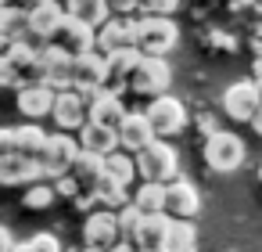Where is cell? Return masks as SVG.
<instances>
[{
	"mask_svg": "<svg viewBox=\"0 0 262 252\" xmlns=\"http://www.w3.org/2000/svg\"><path fill=\"white\" fill-rule=\"evenodd\" d=\"M180 40V29L172 18H158V15H144L133 22V40L129 47L140 54V58H162L176 47Z\"/></svg>",
	"mask_w": 262,
	"mask_h": 252,
	"instance_id": "1",
	"label": "cell"
},
{
	"mask_svg": "<svg viewBox=\"0 0 262 252\" xmlns=\"http://www.w3.org/2000/svg\"><path fill=\"white\" fill-rule=\"evenodd\" d=\"M133 169L144 184H169L180 177V162H176V151L162 141H151L144 151L133 155Z\"/></svg>",
	"mask_w": 262,
	"mask_h": 252,
	"instance_id": "2",
	"label": "cell"
},
{
	"mask_svg": "<svg viewBox=\"0 0 262 252\" xmlns=\"http://www.w3.org/2000/svg\"><path fill=\"white\" fill-rule=\"evenodd\" d=\"M76 155H79L76 133H47V141L36 155V166H40L43 177H65Z\"/></svg>",
	"mask_w": 262,
	"mask_h": 252,
	"instance_id": "3",
	"label": "cell"
},
{
	"mask_svg": "<svg viewBox=\"0 0 262 252\" xmlns=\"http://www.w3.org/2000/svg\"><path fill=\"white\" fill-rule=\"evenodd\" d=\"M169 80H172V69L165 58H140L137 69L129 72V90L140 94V98H162L169 90Z\"/></svg>",
	"mask_w": 262,
	"mask_h": 252,
	"instance_id": "4",
	"label": "cell"
},
{
	"mask_svg": "<svg viewBox=\"0 0 262 252\" xmlns=\"http://www.w3.org/2000/svg\"><path fill=\"white\" fill-rule=\"evenodd\" d=\"M144 119H147L155 137H176L187 126V108H183L180 98L162 94V98H151V108L144 112Z\"/></svg>",
	"mask_w": 262,
	"mask_h": 252,
	"instance_id": "5",
	"label": "cell"
},
{
	"mask_svg": "<svg viewBox=\"0 0 262 252\" xmlns=\"http://www.w3.org/2000/svg\"><path fill=\"white\" fill-rule=\"evenodd\" d=\"M101 80H104V54H97L94 47L69 62V90H76L79 98H90L94 90H101Z\"/></svg>",
	"mask_w": 262,
	"mask_h": 252,
	"instance_id": "6",
	"label": "cell"
},
{
	"mask_svg": "<svg viewBox=\"0 0 262 252\" xmlns=\"http://www.w3.org/2000/svg\"><path fill=\"white\" fill-rule=\"evenodd\" d=\"M201 155H205L208 169H215V173H233V169L244 162V144H241L237 133H208Z\"/></svg>",
	"mask_w": 262,
	"mask_h": 252,
	"instance_id": "7",
	"label": "cell"
},
{
	"mask_svg": "<svg viewBox=\"0 0 262 252\" xmlns=\"http://www.w3.org/2000/svg\"><path fill=\"white\" fill-rule=\"evenodd\" d=\"M201 212V198H198V187L183 177L169 180L165 184V216L169 220H194Z\"/></svg>",
	"mask_w": 262,
	"mask_h": 252,
	"instance_id": "8",
	"label": "cell"
},
{
	"mask_svg": "<svg viewBox=\"0 0 262 252\" xmlns=\"http://www.w3.org/2000/svg\"><path fill=\"white\" fill-rule=\"evenodd\" d=\"M51 119H54L58 133H79V126L86 123V101L76 90H58L54 105H51Z\"/></svg>",
	"mask_w": 262,
	"mask_h": 252,
	"instance_id": "9",
	"label": "cell"
},
{
	"mask_svg": "<svg viewBox=\"0 0 262 252\" xmlns=\"http://www.w3.org/2000/svg\"><path fill=\"white\" fill-rule=\"evenodd\" d=\"M258 105H262V98H258V90H255L251 80L230 83L226 94H223V112H226L233 123H251V115L258 112Z\"/></svg>",
	"mask_w": 262,
	"mask_h": 252,
	"instance_id": "10",
	"label": "cell"
},
{
	"mask_svg": "<svg viewBox=\"0 0 262 252\" xmlns=\"http://www.w3.org/2000/svg\"><path fill=\"white\" fill-rule=\"evenodd\" d=\"M47 133L40 130V123H26V126H11V130H0V151H11V155H26L36 159L43 148Z\"/></svg>",
	"mask_w": 262,
	"mask_h": 252,
	"instance_id": "11",
	"label": "cell"
},
{
	"mask_svg": "<svg viewBox=\"0 0 262 252\" xmlns=\"http://www.w3.org/2000/svg\"><path fill=\"white\" fill-rule=\"evenodd\" d=\"M47 44H54V47H61V51H65L69 58H76V54H86V51L94 47V29L65 15V18L58 22V29H54V36H51Z\"/></svg>",
	"mask_w": 262,
	"mask_h": 252,
	"instance_id": "12",
	"label": "cell"
},
{
	"mask_svg": "<svg viewBox=\"0 0 262 252\" xmlns=\"http://www.w3.org/2000/svg\"><path fill=\"white\" fill-rule=\"evenodd\" d=\"M129 40H133V22H129V18H119V15H108V18L101 22L97 36H94V51L108 58V54L126 51Z\"/></svg>",
	"mask_w": 262,
	"mask_h": 252,
	"instance_id": "13",
	"label": "cell"
},
{
	"mask_svg": "<svg viewBox=\"0 0 262 252\" xmlns=\"http://www.w3.org/2000/svg\"><path fill=\"white\" fill-rule=\"evenodd\" d=\"M115 141H119V151H126V155L144 151V148L155 141V133H151L144 112H129V115H122L119 126H115Z\"/></svg>",
	"mask_w": 262,
	"mask_h": 252,
	"instance_id": "14",
	"label": "cell"
},
{
	"mask_svg": "<svg viewBox=\"0 0 262 252\" xmlns=\"http://www.w3.org/2000/svg\"><path fill=\"white\" fill-rule=\"evenodd\" d=\"M137 62H140V54H137L133 47H126V51H119V54H108V58H104V80H101V90L119 98V94L126 90V83H129V72L137 69Z\"/></svg>",
	"mask_w": 262,
	"mask_h": 252,
	"instance_id": "15",
	"label": "cell"
},
{
	"mask_svg": "<svg viewBox=\"0 0 262 252\" xmlns=\"http://www.w3.org/2000/svg\"><path fill=\"white\" fill-rule=\"evenodd\" d=\"M40 166L36 159H26V155H11V151H0V184L4 187H18V184H40Z\"/></svg>",
	"mask_w": 262,
	"mask_h": 252,
	"instance_id": "16",
	"label": "cell"
},
{
	"mask_svg": "<svg viewBox=\"0 0 262 252\" xmlns=\"http://www.w3.org/2000/svg\"><path fill=\"white\" fill-rule=\"evenodd\" d=\"M83 241H86V248H112L115 241H119V230H115V212H108V209H94L90 216H86V223H83Z\"/></svg>",
	"mask_w": 262,
	"mask_h": 252,
	"instance_id": "17",
	"label": "cell"
},
{
	"mask_svg": "<svg viewBox=\"0 0 262 252\" xmlns=\"http://www.w3.org/2000/svg\"><path fill=\"white\" fill-rule=\"evenodd\" d=\"M61 18H65V8L58 4V0H43L40 8L26 11V33L36 36V40H51Z\"/></svg>",
	"mask_w": 262,
	"mask_h": 252,
	"instance_id": "18",
	"label": "cell"
},
{
	"mask_svg": "<svg viewBox=\"0 0 262 252\" xmlns=\"http://www.w3.org/2000/svg\"><path fill=\"white\" fill-rule=\"evenodd\" d=\"M169 216L165 212H155V216H140V227L133 234L137 248L140 252H165V238H169Z\"/></svg>",
	"mask_w": 262,
	"mask_h": 252,
	"instance_id": "19",
	"label": "cell"
},
{
	"mask_svg": "<svg viewBox=\"0 0 262 252\" xmlns=\"http://www.w3.org/2000/svg\"><path fill=\"white\" fill-rule=\"evenodd\" d=\"M83 101H86V119H90V123H97V126L115 130V126H119V119L126 115V112H122V101H119L115 94L94 90V94H90V98H83Z\"/></svg>",
	"mask_w": 262,
	"mask_h": 252,
	"instance_id": "20",
	"label": "cell"
},
{
	"mask_svg": "<svg viewBox=\"0 0 262 252\" xmlns=\"http://www.w3.org/2000/svg\"><path fill=\"white\" fill-rule=\"evenodd\" d=\"M76 144H79V151H90V155H112V151H119V141H115V130H108V126H97V123H83L79 126V133H76Z\"/></svg>",
	"mask_w": 262,
	"mask_h": 252,
	"instance_id": "21",
	"label": "cell"
},
{
	"mask_svg": "<svg viewBox=\"0 0 262 252\" xmlns=\"http://www.w3.org/2000/svg\"><path fill=\"white\" fill-rule=\"evenodd\" d=\"M69 177L76 180L79 195H90L94 184L104 177V159H101V155H90V151H79V155L72 159V166H69Z\"/></svg>",
	"mask_w": 262,
	"mask_h": 252,
	"instance_id": "22",
	"label": "cell"
},
{
	"mask_svg": "<svg viewBox=\"0 0 262 252\" xmlns=\"http://www.w3.org/2000/svg\"><path fill=\"white\" fill-rule=\"evenodd\" d=\"M51 105H54L51 87H18V112L29 123H40L43 115H51Z\"/></svg>",
	"mask_w": 262,
	"mask_h": 252,
	"instance_id": "23",
	"label": "cell"
},
{
	"mask_svg": "<svg viewBox=\"0 0 262 252\" xmlns=\"http://www.w3.org/2000/svg\"><path fill=\"white\" fill-rule=\"evenodd\" d=\"M94 202H101L108 212H119L122 205H129V187H122V184H115L112 177H101L97 184H94Z\"/></svg>",
	"mask_w": 262,
	"mask_h": 252,
	"instance_id": "24",
	"label": "cell"
},
{
	"mask_svg": "<svg viewBox=\"0 0 262 252\" xmlns=\"http://www.w3.org/2000/svg\"><path fill=\"white\" fill-rule=\"evenodd\" d=\"M165 252H198V227L190 220H172L169 238H165Z\"/></svg>",
	"mask_w": 262,
	"mask_h": 252,
	"instance_id": "25",
	"label": "cell"
},
{
	"mask_svg": "<svg viewBox=\"0 0 262 252\" xmlns=\"http://www.w3.org/2000/svg\"><path fill=\"white\" fill-rule=\"evenodd\" d=\"M129 202L140 209V216L165 212V184H140L137 195H129Z\"/></svg>",
	"mask_w": 262,
	"mask_h": 252,
	"instance_id": "26",
	"label": "cell"
},
{
	"mask_svg": "<svg viewBox=\"0 0 262 252\" xmlns=\"http://www.w3.org/2000/svg\"><path fill=\"white\" fill-rule=\"evenodd\" d=\"M26 11L8 4L0 8V44H15V40H26Z\"/></svg>",
	"mask_w": 262,
	"mask_h": 252,
	"instance_id": "27",
	"label": "cell"
},
{
	"mask_svg": "<svg viewBox=\"0 0 262 252\" xmlns=\"http://www.w3.org/2000/svg\"><path fill=\"white\" fill-rule=\"evenodd\" d=\"M65 15L94 29V26H101L108 18V4H104V0H69V11Z\"/></svg>",
	"mask_w": 262,
	"mask_h": 252,
	"instance_id": "28",
	"label": "cell"
},
{
	"mask_svg": "<svg viewBox=\"0 0 262 252\" xmlns=\"http://www.w3.org/2000/svg\"><path fill=\"white\" fill-rule=\"evenodd\" d=\"M104 177H112L115 184L129 187L133 177H137V169H133V155H126V151H112V155H104Z\"/></svg>",
	"mask_w": 262,
	"mask_h": 252,
	"instance_id": "29",
	"label": "cell"
},
{
	"mask_svg": "<svg viewBox=\"0 0 262 252\" xmlns=\"http://www.w3.org/2000/svg\"><path fill=\"white\" fill-rule=\"evenodd\" d=\"M137 227H140V209L129 202V205H122L119 212H115V230H119V238H126V241H133V234H137Z\"/></svg>",
	"mask_w": 262,
	"mask_h": 252,
	"instance_id": "30",
	"label": "cell"
},
{
	"mask_svg": "<svg viewBox=\"0 0 262 252\" xmlns=\"http://www.w3.org/2000/svg\"><path fill=\"white\" fill-rule=\"evenodd\" d=\"M8 62H11V69L18 72V69H26V65H33L36 62V47L33 44H26V40H15V44H8V54H4Z\"/></svg>",
	"mask_w": 262,
	"mask_h": 252,
	"instance_id": "31",
	"label": "cell"
},
{
	"mask_svg": "<svg viewBox=\"0 0 262 252\" xmlns=\"http://www.w3.org/2000/svg\"><path fill=\"white\" fill-rule=\"evenodd\" d=\"M22 205H26V209H47V205H54L51 184H29L26 195H22Z\"/></svg>",
	"mask_w": 262,
	"mask_h": 252,
	"instance_id": "32",
	"label": "cell"
},
{
	"mask_svg": "<svg viewBox=\"0 0 262 252\" xmlns=\"http://www.w3.org/2000/svg\"><path fill=\"white\" fill-rule=\"evenodd\" d=\"M22 252H61V241H58L54 234H33V238L22 245Z\"/></svg>",
	"mask_w": 262,
	"mask_h": 252,
	"instance_id": "33",
	"label": "cell"
},
{
	"mask_svg": "<svg viewBox=\"0 0 262 252\" xmlns=\"http://www.w3.org/2000/svg\"><path fill=\"white\" fill-rule=\"evenodd\" d=\"M137 8H144V15H158V18H169L176 8H180V0H137Z\"/></svg>",
	"mask_w": 262,
	"mask_h": 252,
	"instance_id": "34",
	"label": "cell"
},
{
	"mask_svg": "<svg viewBox=\"0 0 262 252\" xmlns=\"http://www.w3.org/2000/svg\"><path fill=\"white\" fill-rule=\"evenodd\" d=\"M51 191H54V198H76V195H79V187H76V180H72L69 173H65V177H54Z\"/></svg>",
	"mask_w": 262,
	"mask_h": 252,
	"instance_id": "35",
	"label": "cell"
},
{
	"mask_svg": "<svg viewBox=\"0 0 262 252\" xmlns=\"http://www.w3.org/2000/svg\"><path fill=\"white\" fill-rule=\"evenodd\" d=\"M0 87H18V80H15V69H11V62L0 54Z\"/></svg>",
	"mask_w": 262,
	"mask_h": 252,
	"instance_id": "36",
	"label": "cell"
},
{
	"mask_svg": "<svg viewBox=\"0 0 262 252\" xmlns=\"http://www.w3.org/2000/svg\"><path fill=\"white\" fill-rule=\"evenodd\" d=\"M15 245V238H11V227H4V223H0V252H8Z\"/></svg>",
	"mask_w": 262,
	"mask_h": 252,
	"instance_id": "37",
	"label": "cell"
},
{
	"mask_svg": "<svg viewBox=\"0 0 262 252\" xmlns=\"http://www.w3.org/2000/svg\"><path fill=\"white\" fill-rule=\"evenodd\" d=\"M251 51H255V54L262 58V22H258V26L251 29Z\"/></svg>",
	"mask_w": 262,
	"mask_h": 252,
	"instance_id": "38",
	"label": "cell"
},
{
	"mask_svg": "<svg viewBox=\"0 0 262 252\" xmlns=\"http://www.w3.org/2000/svg\"><path fill=\"white\" fill-rule=\"evenodd\" d=\"M251 83H255V90H258V98H262V58L255 62V72H251Z\"/></svg>",
	"mask_w": 262,
	"mask_h": 252,
	"instance_id": "39",
	"label": "cell"
},
{
	"mask_svg": "<svg viewBox=\"0 0 262 252\" xmlns=\"http://www.w3.org/2000/svg\"><path fill=\"white\" fill-rule=\"evenodd\" d=\"M11 4H15V8H22V11H33V8H40V4H43V0H11Z\"/></svg>",
	"mask_w": 262,
	"mask_h": 252,
	"instance_id": "40",
	"label": "cell"
},
{
	"mask_svg": "<svg viewBox=\"0 0 262 252\" xmlns=\"http://www.w3.org/2000/svg\"><path fill=\"white\" fill-rule=\"evenodd\" d=\"M76 205L79 209H94V195H76Z\"/></svg>",
	"mask_w": 262,
	"mask_h": 252,
	"instance_id": "41",
	"label": "cell"
},
{
	"mask_svg": "<svg viewBox=\"0 0 262 252\" xmlns=\"http://www.w3.org/2000/svg\"><path fill=\"white\" fill-rule=\"evenodd\" d=\"M251 130H255V133H258V137H262V105H258V112H255V115H251Z\"/></svg>",
	"mask_w": 262,
	"mask_h": 252,
	"instance_id": "42",
	"label": "cell"
},
{
	"mask_svg": "<svg viewBox=\"0 0 262 252\" xmlns=\"http://www.w3.org/2000/svg\"><path fill=\"white\" fill-rule=\"evenodd\" d=\"M8 252H22V245H11V248H8Z\"/></svg>",
	"mask_w": 262,
	"mask_h": 252,
	"instance_id": "43",
	"label": "cell"
},
{
	"mask_svg": "<svg viewBox=\"0 0 262 252\" xmlns=\"http://www.w3.org/2000/svg\"><path fill=\"white\" fill-rule=\"evenodd\" d=\"M83 252H104V248H83Z\"/></svg>",
	"mask_w": 262,
	"mask_h": 252,
	"instance_id": "44",
	"label": "cell"
},
{
	"mask_svg": "<svg viewBox=\"0 0 262 252\" xmlns=\"http://www.w3.org/2000/svg\"><path fill=\"white\" fill-rule=\"evenodd\" d=\"M8 4H11V0H0V8H8Z\"/></svg>",
	"mask_w": 262,
	"mask_h": 252,
	"instance_id": "45",
	"label": "cell"
},
{
	"mask_svg": "<svg viewBox=\"0 0 262 252\" xmlns=\"http://www.w3.org/2000/svg\"><path fill=\"white\" fill-rule=\"evenodd\" d=\"M258 184H262V166H258Z\"/></svg>",
	"mask_w": 262,
	"mask_h": 252,
	"instance_id": "46",
	"label": "cell"
},
{
	"mask_svg": "<svg viewBox=\"0 0 262 252\" xmlns=\"http://www.w3.org/2000/svg\"><path fill=\"white\" fill-rule=\"evenodd\" d=\"M58 4H61V0H58Z\"/></svg>",
	"mask_w": 262,
	"mask_h": 252,
	"instance_id": "47",
	"label": "cell"
}]
</instances>
